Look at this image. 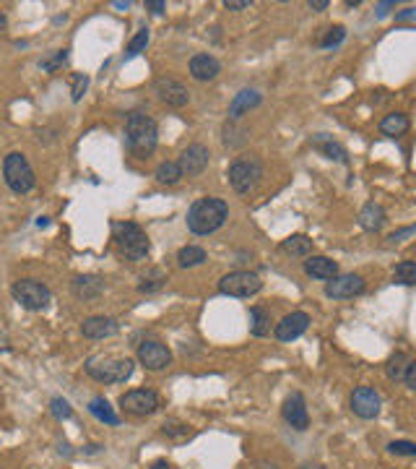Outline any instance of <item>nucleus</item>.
<instances>
[{"label": "nucleus", "instance_id": "obj_1", "mask_svg": "<svg viewBox=\"0 0 416 469\" xmlns=\"http://www.w3.org/2000/svg\"><path fill=\"white\" fill-rule=\"evenodd\" d=\"M227 217H229L227 201L211 196L198 198L196 204L187 209V230L193 235H211L227 222Z\"/></svg>", "mask_w": 416, "mask_h": 469}, {"label": "nucleus", "instance_id": "obj_2", "mask_svg": "<svg viewBox=\"0 0 416 469\" xmlns=\"http://www.w3.org/2000/svg\"><path fill=\"white\" fill-rule=\"evenodd\" d=\"M125 141L127 149L136 154V157H149V154L156 149V141H159V128L149 115L144 112H133L127 115L125 120Z\"/></svg>", "mask_w": 416, "mask_h": 469}, {"label": "nucleus", "instance_id": "obj_3", "mask_svg": "<svg viewBox=\"0 0 416 469\" xmlns=\"http://www.w3.org/2000/svg\"><path fill=\"white\" fill-rule=\"evenodd\" d=\"M133 360L127 358H112V355H96L89 358L86 363V373L92 375L99 384H125L133 375Z\"/></svg>", "mask_w": 416, "mask_h": 469}, {"label": "nucleus", "instance_id": "obj_4", "mask_svg": "<svg viewBox=\"0 0 416 469\" xmlns=\"http://www.w3.org/2000/svg\"><path fill=\"white\" fill-rule=\"evenodd\" d=\"M112 232H115V243L118 248L125 253L130 261H144L151 250V243L146 238V232L133 222H115L112 224Z\"/></svg>", "mask_w": 416, "mask_h": 469}, {"label": "nucleus", "instance_id": "obj_5", "mask_svg": "<svg viewBox=\"0 0 416 469\" xmlns=\"http://www.w3.org/2000/svg\"><path fill=\"white\" fill-rule=\"evenodd\" d=\"M3 178H6V183H8V188L13 193H29L37 185L32 164H29V159H26L24 154L18 152H11L3 159Z\"/></svg>", "mask_w": 416, "mask_h": 469}, {"label": "nucleus", "instance_id": "obj_6", "mask_svg": "<svg viewBox=\"0 0 416 469\" xmlns=\"http://www.w3.org/2000/svg\"><path fill=\"white\" fill-rule=\"evenodd\" d=\"M227 178H229V185L237 193H250V190L258 188V183L263 178V164H260L258 157H239L237 162L229 167Z\"/></svg>", "mask_w": 416, "mask_h": 469}, {"label": "nucleus", "instance_id": "obj_7", "mask_svg": "<svg viewBox=\"0 0 416 469\" xmlns=\"http://www.w3.org/2000/svg\"><path fill=\"white\" fill-rule=\"evenodd\" d=\"M13 300H16L18 305H24L26 310H44V307L50 305V290L44 287L42 281L37 279H21L13 284Z\"/></svg>", "mask_w": 416, "mask_h": 469}, {"label": "nucleus", "instance_id": "obj_8", "mask_svg": "<svg viewBox=\"0 0 416 469\" xmlns=\"http://www.w3.org/2000/svg\"><path fill=\"white\" fill-rule=\"evenodd\" d=\"M260 290H263V281L253 272H232L219 281V292L232 295V298H250Z\"/></svg>", "mask_w": 416, "mask_h": 469}, {"label": "nucleus", "instance_id": "obj_9", "mask_svg": "<svg viewBox=\"0 0 416 469\" xmlns=\"http://www.w3.org/2000/svg\"><path fill=\"white\" fill-rule=\"evenodd\" d=\"M120 407L136 418H146V415H153L159 410V396L151 389H133V391H125L120 396Z\"/></svg>", "mask_w": 416, "mask_h": 469}, {"label": "nucleus", "instance_id": "obj_10", "mask_svg": "<svg viewBox=\"0 0 416 469\" xmlns=\"http://www.w3.org/2000/svg\"><path fill=\"white\" fill-rule=\"evenodd\" d=\"M380 394L374 391L372 386H359L351 394V412L362 420H374L380 415Z\"/></svg>", "mask_w": 416, "mask_h": 469}, {"label": "nucleus", "instance_id": "obj_11", "mask_svg": "<svg viewBox=\"0 0 416 469\" xmlns=\"http://www.w3.org/2000/svg\"><path fill=\"white\" fill-rule=\"evenodd\" d=\"M365 292V279L359 274H339L325 284V295L333 300H348Z\"/></svg>", "mask_w": 416, "mask_h": 469}, {"label": "nucleus", "instance_id": "obj_12", "mask_svg": "<svg viewBox=\"0 0 416 469\" xmlns=\"http://www.w3.org/2000/svg\"><path fill=\"white\" fill-rule=\"evenodd\" d=\"M138 363L146 370H164L172 363V352L162 341H144V344H138Z\"/></svg>", "mask_w": 416, "mask_h": 469}, {"label": "nucleus", "instance_id": "obj_13", "mask_svg": "<svg viewBox=\"0 0 416 469\" xmlns=\"http://www.w3.org/2000/svg\"><path fill=\"white\" fill-rule=\"evenodd\" d=\"M208 159H211V152H208V146L203 144H193L187 146L185 152L179 154V170L182 175H201V172L208 167Z\"/></svg>", "mask_w": 416, "mask_h": 469}, {"label": "nucleus", "instance_id": "obj_14", "mask_svg": "<svg viewBox=\"0 0 416 469\" xmlns=\"http://www.w3.org/2000/svg\"><path fill=\"white\" fill-rule=\"evenodd\" d=\"M281 415H284V420H286L294 430H307V427H310V415H307L305 396H302L299 391L286 396L284 407H281Z\"/></svg>", "mask_w": 416, "mask_h": 469}, {"label": "nucleus", "instance_id": "obj_15", "mask_svg": "<svg viewBox=\"0 0 416 469\" xmlns=\"http://www.w3.org/2000/svg\"><path fill=\"white\" fill-rule=\"evenodd\" d=\"M307 326H310V316L302 313V310H294V313L281 318L279 324H276V329H273V334H276L279 341H291L297 339V336H302L307 331Z\"/></svg>", "mask_w": 416, "mask_h": 469}, {"label": "nucleus", "instance_id": "obj_16", "mask_svg": "<svg viewBox=\"0 0 416 469\" xmlns=\"http://www.w3.org/2000/svg\"><path fill=\"white\" fill-rule=\"evenodd\" d=\"M156 94H159V99L167 102L170 107H185L190 102V92L185 89V84H179L175 78H159L156 84H153Z\"/></svg>", "mask_w": 416, "mask_h": 469}, {"label": "nucleus", "instance_id": "obj_17", "mask_svg": "<svg viewBox=\"0 0 416 469\" xmlns=\"http://www.w3.org/2000/svg\"><path fill=\"white\" fill-rule=\"evenodd\" d=\"M118 331H120L118 318L110 316H89L81 324V334H84L86 339H110Z\"/></svg>", "mask_w": 416, "mask_h": 469}, {"label": "nucleus", "instance_id": "obj_18", "mask_svg": "<svg viewBox=\"0 0 416 469\" xmlns=\"http://www.w3.org/2000/svg\"><path fill=\"white\" fill-rule=\"evenodd\" d=\"M221 73V63L208 52H201L190 60V76L196 81H213V78Z\"/></svg>", "mask_w": 416, "mask_h": 469}, {"label": "nucleus", "instance_id": "obj_19", "mask_svg": "<svg viewBox=\"0 0 416 469\" xmlns=\"http://www.w3.org/2000/svg\"><path fill=\"white\" fill-rule=\"evenodd\" d=\"M305 274L307 276H313V279L331 281L333 276H339V264L328 256H307Z\"/></svg>", "mask_w": 416, "mask_h": 469}, {"label": "nucleus", "instance_id": "obj_20", "mask_svg": "<svg viewBox=\"0 0 416 469\" xmlns=\"http://www.w3.org/2000/svg\"><path fill=\"white\" fill-rule=\"evenodd\" d=\"M104 292V279L96 276V274H84V276H76L73 279V295L81 300H94Z\"/></svg>", "mask_w": 416, "mask_h": 469}, {"label": "nucleus", "instance_id": "obj_21", "mask_svg": "<svg viewBox=\"0 0 416 469\" xmlns=\"http://www.w3.org/2000/svg\"><path fill=\"white\" fill-rule=\"evenodd\" d=\"M258 104H260V94L255 92V89H242V92L234 94V99L229 102V120L242 118L245 112L255 110Z\"/></svg>", "mask_w": 416, "mask_h": 469}, {"label": "nucleus", "instance_id": "obj_22", "mask_svg": "<svg viewBox=\"0 0 416 469\" xmlns=\"http://www.w3.org/2000/svg\"><path fill=\"white\" fill-rule=\"evenodd\" d=\"M382 224H385V212H382L380 204H367L362 212H359V227L367 232H377L382 230Z\"/></svg>", "mask_w": 416, "mask_h": 469}, {"label": "nucleus", "instance_id": "obj_23", "mask_svg": "<svg viewBox=\"0 0 416 469\" xmlns=\"http://www.w3.org/2000/svg\"><path fill=\"white\" fill-rule=\"evenodd\" d=\"M408 118L403 115V112H391V115H385V118L380 120V133L382 136H403L408 130Z\"/></svg>", "mask_w": 416, "mask_h": 469}, {"label": "nucleus", "instance_id": "obj_24", "mask_svg": "<svg viewBox=\"0 0 416 469\" xmlns=\"http://www.w3.org/2000/svg\"><path fill=\"white\" fill-rule=\"evenodd\" d=\"M250 334H253V336L271 334V313H268L265 307L260 305L250 307Z\"/></svg>", "mask_w": 416, "mask_h": 469}, {"label": "nucleus", "instance_id": "obj_25", "mask_svg": "<svg viewBox=\"0 0 416 469\" xmlns=\"http://www.w3.org/2000/svg\"><path fill=\"white\" fill-rule=\"evenodd\" d=\"M281 250L284 253H289V256H310L313 253V240L307 238V235H291V238H286L284 243H281Z\"/></svg>", "mask_w": 416, "mask_h": 469}, {"label": "nucleus", "instance_id": "obj_26", "mask_svg": "<svg viewBox=\"0 0 416 469\" xmlns=\"http://www.w3.org/2000/svg\"><path fill=\"white\" fill-rule=\"evenodd\" d=\"M89 412H92L96 420L107 422V425H120V418L115 415V410L110 407V401L102 399V396H96V399L89 401Z\"/></svg>", "mask_w": 416, "mask_h": 469}, {"label": "nucleus", "instance_id": "obj_27", "mask_svg": "<svg viewBox=\"0 0 416 469\" xmlns=\"http://www.w3.org/2000/svg\"><path fill=\"white\" fill-rule=\"evenodd\" d=\"M206 261V250L198 245H187L182 248L177 253V264L182 266V269H193V266H201Z\"/></svg>", "mask_w": 416, "mask_h": 469}, {"label": "nucleus", "instance_id": "obj_28", "mask_svg": "<svg viewBox=\"0 0 416 469\" xmlns=\"http://www.w3.org/2000/svg\"><path fill=\"white\" fill-rule=\"evenodd\" d=\"M408 363H411V360H408L403 352H396V355L388 360V365H385L388 378H391V381H403V378H406V370H408Z\"/></svg>", "mask_w": 416, "mask_h": 469}, {"label": "nucleus", "instance_id": "obj_29", "mask_svg": "<svg viewBox=\"0 0 416 469\" xmlns=\"http://www.w3.org/2000/svg\"><path fill=\"white\" fill-rule=\"evenodd\" d=\"M315 146L320 149V152L328 157V159H336V162H346V149L341 144H336V141H331V138H325V136H320V138H315Z\"/></svg>", "mask_w": 416, "mask_h": 469}, {"label": "nucleus", "instance_id": "obj_30", "mask_svg": "<svg viewBox=\"0 0 416 469\" xmlns=\"http://www.w3.org/2000/svg\"><path fill=\"white\" fill-rule=\"evenodd\" d=\"M179 178H185V175H182L177 162H162L156 167V180H159L162 185H175Z\"/></svg>", "mask_w": 416, "mask_h": 469}, {"label": "nucleus", "instance_id": "obj_31", "mask_svg": "<svg viewBox=\"0 0 416 469\" xmlns=\"http://www.w3.org/2000/svg\"><path fill=\"white\" fill-rule=\"evenodd\" d=\"M393 279L398 284H408V287L416 284V261H401L393 272Z\"/></svg>", "mask_w": 416, "mask_h": 469}, {"label": "nucleus", "instance_id": "obj_32", "mask_svg": "<svg viewBox=\"0 0 416 469\" xmlns=\"http://www.w3.org/2000/svg\"><path fill=\"white\" fill-rule=\"evenodd\" d=\"M146 44H149V29H141L130 42H127V50L125 55L127 58H133V55H138V52H144L146 50Z\"/></svg>", "mask_w": 416, "mask_h": 469}, {"label": "nucleus", "instance_id": "obj_33", "mask_svg": "<svg viewBox=\"0 0 416 469\" xmlns=\"http://www.w3.org/2000/svg\"><path fill=\"white\" fill-rule=\"evenodd\" d=\"M343 39H346V29L339 24V26H331V29H328V35H325V39L320 44H323L325 50H331V47H339Z\"/></svg>", "mask_w": 416, "mask_h": 469}, {"label": "nucleus", "instance_id": "obj_34", "mask_svg": "<svg viewBox=\"0 0 416 469\" xmlns=\"http://www.w3.org/2000/svg\"><path fill=\"white\" fill-rule=\"evenodd\" d=\"M50 412L55 420H70V415H73V410H70V404L65 399H52L50 401Z\"/></svg>", "mask_w": 416, "mask_h": 469}, {"label": "nucleus", "instance_id": "obj_35", "mask_svg": "<svg viewBox=\"0 0 416 469\" xmlns=\"http://www.w3.org/2000/svg\"><path fill=\"white\" fill-rule=\"evenodd\" d=\"M86 89H89V76L76 73V76H73V86H70V99H73V102H81V97L86 94Z\"/></svg>", "mask_w": 416, "mask_h": 469}, {"label": "nucleus", "instance_id": "obj_36", "mask_svg": "<svg viewBox=\"0 0 416 469\" xmlns=\"http://www.w3.org/2000/svg\"><path fill=\"white\" fill-rule=\"evenodd\" d=\"M388 451L396 453V456H416V444H411V441H391Z\"/></svg>", "mask_w": 416, "mask_h": 469}, {"label": "nucleus", "instance_id": "obj_37", "mask_svg": "<svg viewBox=\"0 0 416 469\" xmlns=\"http://www.w3.org/2000/svg\"><path fill=\"white\" fill-rule=\"evenodd\" d=\"M65 60H68V50H58L55 52V55H52V58H47V60H42V63H39V68L42 71H58L60 66H65Z\"/></svg>", "mask_w": 416, "mask_h": 469}, {"label": "nucleus", "instance_id": "obj_38", "mask_svg": "<svg viewBox=\"0 0 416 469\" xmlns=\"http://www.w3.org/2000/svg\"><path fill=\"white\" fill-rule=\"evenodd\" d=\"M162 433L170 435V438H185V435L190 433V427L182 425V422H164Z\"/></svg>", "mask_w": 416, "mask_h": 469}, {"label": "nucleus", "instance_id": "obj_39", "mask_svg": "<svg viewBox=\"0 0 416 469\" xmlns=\"http://www.w3.org/2000/svg\"><path fill=\"white\" fill-rule=\"evenodd\" d=\"M162 284H164V276H162V274H159V276H156V279H149V281L144 279V284H141V287H138V290H141V292H153V290H159V287H162Z\"/></svg>", "mask_w": 416, "mask_h": 469}, {"label": "nucleus", "instance_id": "obj_40", "mask_svg": "<svg viewBox=\"0 0 416 469\" xmlns=\"http://www.w3.org/2000/svg\"><path fill=\"white\" fill-rule=\"evenodd\" d=\"M403 381H406V386L411 389V391H416V360L408 363V370H406V378H403Z\"/></svg>", "mask_w": 416, "mask_h": 469}, {"label": "nucleus", "instance_id": "obj_41", "mask_svg": "<svg viewBox=\"0 0 416 469\" xmlns=\"http://www.w3.org/2000/svg\"><path fill=\"white\" fill-rule=\"evenodd\" d=\"M146 8L151 11V13H156V16H159V13H164V8H167V3H164V0H149V3H146Z\"/></svg>", "mask_w": 416, "mask_h": 469}, {"label": "nucleus", "instance_id": "obj_42", "mask_svg": "<svg viewBox=\"0 0 416 469\" xmlns=\"http://www.w3.org/2000/svg\"><path fill=\"white\" fill-rule=\"evenodd\" d=\"M414 18H416V6H411V8L398 11V13H396V21H414Z\"/></svg>", "mask_w": 416, "mask_h": 469}, {"label": "nucleus", "instance_id": "obj_43", "mask_svg": "<svg viewBox=\"0 0 416 469\" xmlns=\"http://www.w3.org/2000/svg\"><path fill=\"white\" fill-rule=\"evenodd\" d=\"M391 8H396V0H388V3H377V16H388Z\"/></svg>", "mask_w": 416, "mask_h": 469}, {"label": "nucleus", "instance_id": "obj_44", "mask_svg": "<svg viewBox=\"0 0 416 469\" xmlns=\"http://www.w3.org/2000/svg\"><path fill=\"white\" fill-rule=\"evenodd\" d=\"M411 232H416V227H408V230H401V232H393L391 238H388V243H398L401 238H406V235H411Z\"/></svg>", "mask_w": 416, "mask_h": 469}, {"label": "nucleus", "instance_id": "obj_45", "mask_svg": "<svg viewBox=\"0 0 416 469\" xmlns=\"http://www.w3.org/2000/svg\"><path fill=\"white\" fill-rule=\"evenodd\" d=\"M227 8H229V11H242V8H250V0H239V3H229V0H227Z\"/></svg>", "mask_w": 416, "mask_h": 469}, {"label": "nucleus", "instance_id": "obj_46", "mask_svg": "<svg viewBox=\"0 0 416 469\" xmlns=\"http://www.w3.org/2000/svg\"><path fill=\"white\" fill-rule=\"evenodd\" d=\"M310 8H313V11H325V8H328V0H310Z\"/></svg>", "mask_w": 416, "mask_h": 469}, {"label": "nucleus", "instance_id": "obj_47", "mask_svg": "<svg viewBox=\"0 0 416 469\" xmlns=\"http://www.w3.org/2000/svg\"><path fill=\"white\" fill-rule=\"evenodd\" d=\"M255 469H279V464H276V461H260Z\"/></svg>", "mask_w": 416, "mask_h": 469}, {"label": "nucleus", "instance_id": "obj_48", "mask_svg": "<svg viewBox=\"0 0 416 469\" xmlns=\"http://www.w3.org/2000/svg\"><path fill=\"white\" fill-rule=\"evenodd\" d=\"M151 469H170V464H167V461H153Z\"/></svg>", "mask_w": 416, "mask_h": 469}, {"label": "nucleus", "instance_id": "obj_49", "mask_svg": "<svg viewBox=\"0 0 416 469\" xmlns=\"http://www.w3.org/2000/svg\"><path fill=\"white\" fill-rule=\"evenodd\" d=\"M8 24V18H6V13H3V11H0V29H3V26Z\"/></svg>", "mask_w": 416, "mask_h": 469}, {"label": "nucleus", "instance_id": "obj_50", "mask_svg": "<svg viewBox=\"0 0 416 469\" xmlns=\"http://www.w3.org/2000/svg\"><path fill=\"white\" fill-rule=\"evenodd\" d=\"M302 469H325V467H323V464H305Z\"/></svg>", "mask_w": 416, "mask_h": 469}]
</instances>
